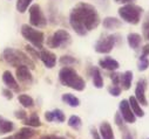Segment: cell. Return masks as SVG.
<instances>
[{"label": "cell", "mask_w": 149, "mask_h": 139, "mask_svg": "<svg viewBox=\"0 0 149 139\" xmlns=\"http://www.w3.org/2000/svg\"><path fill=\"white\" fill-rule=\"evenodd\" d=\"M100 21L97 10L88 3H79L69 14V25L80 36H86L88 32L97 28Z\"/></svg>", "instance_id": "obj_1"}, {"label": "cell", "mask_w": 149, "mask_h": 139, "mask_svg": "<svg viewBox=\"0 0 149 139\" xmlns=\"http://www.w3.org/2000/svg\"><path fill=\"white\" fill-rule=\"evenodd\" d=\"M59 81L62 85L70 88L75 91H84L86 89L85 80L78 74L75 69L70 67H63L59 72Z\"/></svg>", "instance_id": "obj_2"}, {"label": "cell", "mask_w": 149, "mask_h": 139, "mask_svg": "<svg viewBox=\"0 0 149 139\" xmlns=\"http://www.w3.org/2000/svg\"><path fill=\"white\" fill-rule=\"evenodd\" d=\"M4 60L12 67L18 68L20 65H26L31 70L35 69V63L34 61L24 52L14 49V48H5L4 50Z\"/></svg>", "instance_id": "obj_3"}, {"label": "cell", "mask_w": 149, "mask_h": 139, "mask_svg": "<svg viewBox=\"0 0 149 139\" xmlns=\"http://www.w3.org/2000/svg\"><path fill=\"white\" fill-rule=\"evenodd\" d=\"M120 18L130 25H139L141 21V17L143 14V8L135 4L122 5L118 11Z\"/></svg>", "instance_id": "obj_4"}, {"label": "cell", "mask_w": 149, "mask_h": 139, "mask_svg": "<svg viewBox=\"0 0 149 139\" xmlns=\"http://www.w3.org/2000/svg\"><path fill=\"white\" fill-rule=\"evenodd\" d=\"M21 35L33 47L38 48V49H42L44 42H45V34L41 30L36 29L35 27H33L31 25L25 23L21 26Z\"/></svg>", "instance_id": "obj_5"}, {"label": "cell", "mask_w": 149, "mask_h": 139, "mask_svg": "<svg viewBox=\"0 0 149 139\" xmlns=\"http://www.w3.org/2000/svg\"><path fill=\"white\" fill-rule=\"evenodd\" d=\"M120 35L118 34H111V35L101 36L94 45V49L99 54H109L113 48L119 43Z\"/></svg>", "instance_id": "obj_6"}, {"label": "cell", "mask_w": 149, "mask_h": 139, "mask_svg": "<svg viewBox=\"0 0 149 139\" xmlns=\"http://www.w3.org/2000/svg\"><path fill=\"white\" fill-rule=\"evenodd\" d=\"M72 41L70 34L65 29H58L53 35L47 40V46L49 48H65Z\"/></svg>", "instance_id": "obj_7"}, {"label": "cell", "mask_w": 149, "mask_h": 139, "mask_svg": "<svg viewBox=\"0 0 149 139\" xmlns=\"http://www.w3.org/2000/svg\"><path fill=\"white\" fill-rule=\"evenodd\" d=\"M29 12V23L31 26L35 27V28H42L47 25V19L40 7V5L38 4H33L29 6L28 8Z\"/></svg>", "instance_id": "obj_8"}, {"label": "cell", "mask_w": 149, "mask_h": 139, "mask_svg": "<svg viewBox=\"0 0 149 139\" xmlns=\"http://www.w3.org/2000/svg\"><path fill=\"white\" fill-rule=\"evenodd\" d=\"M119 112L122 116L123 120L127 124H134L136 122V116L134 115L130 105H129V102L128 99H122L119 104Z\"/></svg>", "instance_id": "obj_9"}, {"label": "cell", "mask_w": 149, "mask_h": 139, "mask_svg": "<svg viewBox=\"0 0 149 139\" xmlns=\"http://www.w3.org/2000/svg\"><path fill=\"white\" fill-rule=\"evenodd\" d=\"M146 89H147V80L142 77L136 83L134 97L140 103V105H143V107H148V100L146 97Z\"/></svg>", "instance_id": "obj_10"}, {"label": "cell", "mask_w": 149, "mask_h": 139, "mask_svg": "<svg viewBox=\"0 0 149 139\" xmlns=\"http://www.w3.org/2000/svg\"><path fill=\"white\" fill-rule=\"evenodd\" d=\"M15 76H17V80L25 85H31L33 82V76L31 73V69L26 65H20L17 68Z\"/></svg>", "instance_id": "obj_11"}, {"label": "cell", "mask_w": 149, "mask_h": 139, "mask_svg": "<svg viewBox=\"0 0 149 139\" xmlns=\"http://www.w3.org/2000/svg\"><path fill=\"white\" fill-rule=\"evenodd\" d=\"M40 60L42 61V63L45 64L46 68L52 69L55 67L56 63V55L54 53H52L51 50L47 49H41L40 52Z\"/></svg>", "instance_id": "obj_12"}, {"label": "cell", "mask_w": 149, "mask_h": 139, "mask_svg": "<svg viewBox=\"0 0 149 139\" xmlns=\"http://www.w3.org/2000/svg\"><path fill=\"white\" fill-rule=\"evenodd\" d=\"M99 67L102 69H106V70H109V72H115L119 69L120 63L113 57L106 56V57L99 60Z\"/></svg>", "instance_id": "obj_13"}, {"label": "cell", "mask_w": 149, "mask_h": 139, "mask_svg": "<svg viewBox=\"0 0 149 139\" xmlns=\"http://www.w3.org/2000/svg\"><path fill=\"white\" fill-rule=\"evenodd\" d=\"M3 82L5 83V85L14 91H19V84L15 80V77L12 75V73L10 70H5L3 74Z\"/></svg>", "instance_id": "obj_14"}, {"label": "cell", "mask_w": 149, "mask_h": 139, "mask_svg": "<svg viewBox=\"0 0 149 139\" xmlns=\"http://www.w3.org/2000/svg\"><path fill=\"white\" fill-rule=\"evenodd\" d=\"M91 76H92V82L96 89L103 88V77H102V74L100 72L99 67H92Z\"/></svg>", "instance_id": "obj_15"}, {"label": "cell", "mask_w": 149, "mask_h": 139, "mask_svg": "<svg viewBox=\"0 0 149 139\" xmlns=\"http://www.w3.org/2000/svg\"><path fill=\"white\" fill-rule=\"evenodd\" d=\"M99 132H100V136H101L102 139H115L113 127L110 126V124L108 122H102L101 123Z\"/></svg>", "instance_id": "obj_16"}, {"label": "cell", "mask_w": 149, "mask_h": 139, "mask_svg": "<svg viewBox=\"0 0 149 139\" xmlns=\"http://www.w3.org/2000/svg\"><path fill=\"white\" fill-rule=\"evenodd\" d=\"M133 72L127 70L120 76V85L122 90H129L132 88V82H133Z\"/></svg>", "instance_id": "obj_17"}, {"label": "cell", "mask_w": 149, "mask_h": 139, "mask_svg": "<svg viewBox=\"0 0 149 139\" xmlns=\"http://www.w3.org/2000/svg\"><path fill=\"white\" fill-rule=\"evenodd\" d=\"M102 26L106 29H118L122 26V21L114 17H107L102 21Z\"/></svg>", "instance_id": "obj_18"}, {"label": "cell", "mask_w": 149, "mask_h": 139, "mask_svg": "<svg viewBox=\"0 0 149 139\" xmlns=\"http://www.w3.org/2000/svg\"><path fill=\"white\" fill-rule=\"evenodd\" d=\"M127 42L132 49L136 50L140 48V46L142 43V36L137 33H129L127 35Z\"/></svg>", "instance_id": "obj_19"}, {"label": "cell", "mask_w": 149, "mask_h": 139, "mask_svg": "<svg viewBox=\"0 0 149 139\" xmlns=\"http://www.w3.org/2000/svg\"><path fill=\"white\" fill-rule=\"evenodd\" d=\"M61 99L63 103H66L70 108H78L80 105V99L72 94H63L61 96Z\"/></svg>", "instance_id": "obj_20"}, {"label": "cell", "mask_w": 149, "mask_h": 139, "mask_svg": "<svg viewBox=\"0 0 149 139\" xmlns=\"http://www.w3.org/2000/svg\"><path fill=\"white\" fill-rule=\"evenodd\" d=\"M14 130V124L11 120L5 119L3 116H0V134H7Z\"/></svg>", "instance_id": "obj_21"}, {"label": "cell", "mask_w": 149, "mask_h": 139, "mask_svg": "<svg viewBox=\"0 0 149 139\" xmlns=\"http://www.w3.org/2000/svg\"><path fill=\"white\" fill-rule=\"evenodd\" d=\"M128 102H129V105H130V108H132V110L136 117H143L144 116V111L142 110L140 103L136 100V98L134 96H130Z\"/></svg>", "instance_id": "obj_22"}, {"label": "cell", "mask_w": 149, "mask_h": 139, "mask_svg": "<svg viewBox=\"0 0 149 139\" xmlns=\"http://www.w3.org/2000/svg\"><path fill=\"white\" fill-rule=\"evenodd\" d=\"M24 124L26 125V126H29V127H39V126H41V120H40V117L38 116V114H35V112H33L28 118H26L25 120H24Z\"/></svg>", "instance_id": "obj_23"}, {"label": "cell", "mask_w": 149, "mask_h": 139, "mask_svg": "<svg viewBox=\"0 0 149 139\" xmlns=\"http://www.w3.org/2000/svg\"><path fill=\"white\" fill-rule=\"evenodd\" d=\"M18 100H19V103L21 104V105L24 108H26V109H29V108H33L34 107V99L29 95H27V94L19 95L18 96Z\"/></svg>", "instance_id": "obj_24"}, {"label": "cell", "mask_w": 149, "mask_h": 139, "mask_svg": "<svg viewBox=\"0 0 149 139\" xmlns=\"http://www.w3.org/2000/svg\"><path fill=\"white\" fill-rule=\"evenodd\" d=\"M35 134V130H33L32 127L29 126H25V127H21L18 132V136L21 138V139H32L33 136Z\"/></svg>", "instance_id": "obj_25"}, {"label": "cell", "mask_w": 149, "mask_h": 139, "mask_svg": "<svg viewBox=\"0 0 149 139\" xmlns=\"http://www.w3.org/2000/svg\"><path fill=\"white\" fill-rule=\"evenodd\" d=\"M51 117H52V122H56V123H63L66 120V116L63 111L60 109H55L51 111Z\"/></svg>", "instance_id": "obj_26"}, {"label": "cell", "mask_w": 149, "mask_h": 139, "mask_svg": "<svg viewBox=\"0 0 149 139\" xmlns=\"http://www.w3.org/2000/svg\"><path fill=\"white\" fill-rule=\"evenodd\" d=\"M81 125H82V120L79 116L73 115L69 117V119H68V126L69 127H72L74 130H79L81 127Z\"/></svg>", "instance_id": "obj_27"}, {"label": "cell", "mask_w": 149, "mask_h": 139, "mask_svg": "<svg viewBox=\"0 0 149 139\" xmlns=\"http://www.w3.org/2000/svg\"><path fill=\"white\" fill-rule=\"evenodd\" d=\"M32 1L33 0H17V11L21 14L25 13L32 5Z\"/></svg>", "instance_id": "obj_28"}, {"label": "cell", "mask_w": 149, "mask_h": 139, "mask_svg": "<svg viewBox=\"0 0 149 139\" xmlns=\"http://www.w3.org/2000/svg\"><path fill=\"white\" fill-rule=\"evenodd\" d=\"M77 62H78L77 58L73 57V56H70V55H63V56H61L60 60H59V63H60L61 65H63V67H69V65H72V64H75Z\"/></svg>", "instance_id": "obj_29"}, {"label": "cell", "mask_w": 149, "mask_h": 139, "mask_svg": "<svg viewBox=\"0 0 149 139\" xmlns=\"http://www.w3.org/2000/svg\"><path fill=\"white\" fill-rule=\"evenodd\" d=\"M148 68H149V60H148V57L140 55L139 61H137V69H139V72H146Z\"/></svg>", "instance_id": "obj_30"}, {"label": "cell", "mask_w": 149, "mask_h": 139, "mask_svg": "<svg viewBox=\"0 0 149 139\" xmlns=\"http://www.w3.org/2000/svg\"><path fill=\"white\" fill-rule=\"evenodd\" d=\"M26 52L28 53V56L34 58V60H40V53L38 52V48H35V47H32V46H26Z\"/></svg>", "instance_id": "obj_31"}, {"label": "cell", "mask_w": 149, "mask_h": 139, "mask_svg": "<svg viewBox=\"0 0 149 139\" xmlns=\"http://www.w3.org/2000/svg\"><path fill=\"white\" fill-rule=\"evenodd\" d=\"M120 130H121L122 139H135V138H134V136L132 134L130 130L126 126V124H125V125H122V126H120Z\"/></svg>", "instance_id": "obj_32"}, {"label": "cell", "mask_w": 149, "mask_h": 139, "mask_svg": "<svg viewBox=\"0 0 149 139\" xmlns=\"http://www.w3.org/2000/svg\"><path fill=\"white\" fill-rule=\"evenodd\" d=\"M121 91H122V89H121V87H119V85H110V87L108 88V92H109V95L114 96V97L120 96Z\"/></svg>", "instance_id": "obj_33"}, {"label": "cell", "mask_w": 149, "mask_h": 139, "mask_svg": "<svg viewBox=\"0 0 149 139\" xmlns=\"http://www.w3.org/2000/svg\"><path fill=\"white\" fill-rule=\"evenodd\" d=\"M120 76L121 74H118V73H111L110 75V81H111V85H120Z\"/></svg>", "instance_id": "obj_34"}, {"label": "cell", "mask_w": 149, "mask_h": 139, "mask_svg": "<svg viewBox=\"0 0 149 139\" xmlns=\"http://www.w3.org/2000/svg\"><path fill=\"white\" fill-rule=\"evenodd\" d=\"M14 116H15L17 119H20V120H25L27 118V114H26L25 110H17L14 112Z\"/></svg>", "instance_id": "obj_35"}, {"label": "cell", "mask_w": 149, "mask_h": 139, "mask_svg": "<svg viewBox=\"0 0 149 139\" xmlns=\"http://www.w3.org/2000/svg\"><path fill=\"white\" fill-rule=\"evenodd\" d=\"M114 120H115V124H116L119 127H120V126H122V125H125V120H123L122 116L120 115V112H116V114H115Z\"/></svg>", "instance_id": "obj_36"}, {"label": "cell", "mask_w": 149, "mask_h": 139, "mask_svg": "<svg viewBox=\"0 0 149 139\" xmlns=\"http://www.w3.org/2000/svg\"><path fill=\"white\" fill-rule=\"evenodd\" d=\"M142 29H143V32L149 30V12L147 13V15H146V18H144V20H143V23H142Z\"/></svg>", "instance_id": "obj_37"}, {"label": "cell", "mask_w": 149, "mask_h": 139, "mask_svg": "<svg viewBox=\"0 0 149 139\" xmlns=\"http://www.w3.org/2000/svg\"><path fill=\"white\" fill-rule=\"evenodd\" d=\"M91 134H92V138L93 139H102L101 136H100V132L95 127H92L91 129Z\"/></svg>", "instance_id": "obj_38"}, {"label": "cell", "mask_w": 149, "mask_h": 139, "mask_svg": "<svg viewBox=\"0 0 149 139\" xmlns=\"http://www.w3.org/2000/svg\"><path fill=\"white\" fill-rule=\"evenodd\" d=\"M39 139H66V138L60 137V136H56V134H45V136L40 137Z\"/></svg>", "instance_id": "obj_39"}, {"label": "cell", "mask_w": 149, "mask_h": 139, "mask_svg": "<svg viewBox=\"0 0 149 139\" xmlns=\"http://www.w3.org/2000/svg\"><path fill=\"white\" fill-rule=\"evenodd\" d=\"M3 95H4L5 98H7V99H12V98H13V92H12L8 88H6V89L3 90Z\"/></svg>", "instance_id": "obj_40"}, {"label": "cell", "mask_w": 149, "mask_h": 139, "mask_svg": "<svg viewBox=\"0 0 149 139\" xmlns=\"http://www.w3.org/2000/svg\"><path fill=\"white\" fill-rule=\"evenodd\" d=\"M114 1L120 5H127V4H134L135 0H114Z\"/></svg>", "instance_id": "obj_41"}, {"label": "cell", "mask_w": 149, "mask_h": 139, "mask_svg": "<svg viewBox=\"0 0 149 139\" xmlns=\"http://www.w3.org/2000/svg\"><path fill=\"white\" fill-rule=\"evenodd\" d=\"M141 55H142V56H146V57H147V56L149 55V43H148V45H144V46H143Z\"/></svg>", "instance_id": "obj_42"}, {"label": "cell", "mask_w": 149, "mask_h": 139, "mask_svg": "<svg viewBox=\"0 0 149 139\" xmlns=\"http://www.w3.org/2000/svg\"><path fill=\"white\" fill-rule=\"evenodd\" d=\"M1 139H21V138L18 136V133H15V134H13V136H8V137L1 138Z\"/></svg>", "instance_id": "obj_43"}, {"label": "cell", "mask_w": 149, "mask_h": 139, "mask_svg": "<svg viewBox=\"0 0 149 139\" xmlns=\"http://www.w3.org/2000/svg\"><path fill=\"white\" fill-rule=\"evenodd\" d=\"M144 34H146V38H147V40L149 41V30H147V32H144Z\"/></svg>", "instance_id": "obj_44"}, {"label": "cell", "mask_w": 149, "mask_h": 139, "mask_svg": "<svg viewBox=\"0 0 149 139\" xmlns=\"http://www.w3.org/2000/svg\"><path fill=\"white\" fill-rule=\"evenodd\" d=\"M147 139H149V138H147Z\"/></svg>", "instance_id": "obj_45"}]
</instances>
